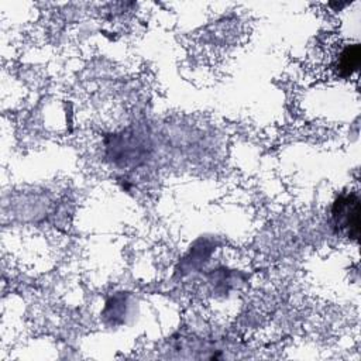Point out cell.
<instances>
[{"label": "cell", "instance_id": "cell-2", "mask_svg": "<svg viewBox=\"0 0 361 361\" xmlns=\"http://www.w3.org/2000/svg\"><path fill=\"white\" fill-rule=\"evenodd\" d=\"M361 51L357 42L347 44L337 55L334 62V69L340 78H350L360 68Z\"/></svg>", "mask_w": 361, "mask_h": 361}, {"label": "cell", "instance_id": "cell-1", "mask_svg": "<svg viewBox=\"0 0 361 361\" xmlns=\"http://www.w3.org/2000/svg\"><path fill=\"white\" fill-rule=\"evenodd\" d=\"M331 217L336 228L351 240L360 235V197L357 193L340 195L331 207Z\"/></svg>", "mask_w": 361, "mask_h": 361}]
</instances>
